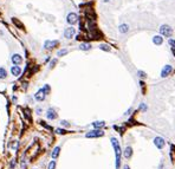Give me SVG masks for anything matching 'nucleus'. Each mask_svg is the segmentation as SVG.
Here are the masks:
<instances>
[{
  "mask_svg": "<svg viewBox=\"0 0 175 169\" xmlns=\"http://www.w3.org/2000/svg\"><path fill=\"white\" fill-rule=\"evenodd\" d=\"M111 144H112V147H114L115 155H116V169H118L121 166V154H122L120 143H118V141H117L115 137H111Z\"/></svg>",
  "mask_w": 175,
  "mask_h": 169,
  "instance_id": "obj_1",
  "label": "nucleus"
},
{
  "mask_svg": "<svg viewBox=\"0 0 175 169\" xmlns=\"http://www.w3.org/2000/svg\"><path fill=\"white\" fill-rule=\"evenodd\" d=\"M158 30H160V33H161V36H162V37L169 38V37L173 36V28L169 26V25H167V24H163V25H161Z\"/></svg>",
  "mask_w": 175,
  "mask_h": 169,
  "instance_id": "obj_2",
  "label": "nucleus"
},
{
  "mask_svg": "<svg viewBox=\"0 0 175 169\" xmlns=\"http://www.w3.org/2000/svg\"><path fill=\"white\" fill-rule=\"evenodd\" d=\"M104 133L100 130V129H96V130H92V131H89V133L85 135V137H88V138H96V137H101L103 136Z\"/></svg>",
  "mask_w": 175,
  "mask_h": 169,
  "instance_id": "obj_3",
  "label": "nucleus"
},
{
  "mask_svg": "<svg viewBox=\"0 0 175 169\" xmlns=\"http://www.w3.org/2000/svg\"><path fill=\"white\" fill-rule=\"evenodd\" d=\"M66 21H67L70 25H74V24H76V23L78 21V16H77L76 13H74V12H71V13L67 14V17H66Z\"/></svg>",
  "mask_w": 175,
  "mask_h": 169,
  "instance_id": "obj_4",
  "label": "nucleus"
},
{
  "mask_svg": "<svg viewBox=\"0 0 175 169\" xmlns=\"http://www.w3.org/2000/svg\"><path fill=\"white\" fill-rule=\"evenodd\" d=\"M172 72H173V66L168 64V65H166V66L162 69V71H161V77H162V78H166L167 76H169Z\"/></svg>",
  "mask_w": 175,
  "mask_h": 169,
  "instance_id": "obj_5",
  "label": "nucleus"
},
{
  "mask_svg": "<svg viewBox=\"0 0 175 169\" xmlns=\"http://www.w3.org/2000/svg\"><path fill=\"white\" fill-rule=\"evenodd\" d=\"M75 33H76V30H75L72 26H70V27H67V28H65L64 37L66 39H71V38H74Z\"/></svg>",
  "mask_w": 175,
  "mask_h": 169,
  "instance_id": "obj_6",
  "label": "nucleus"
},
{
  "mask_svg": "<svg viewBox=\"0 0 175 169\" xmlns=\"http://www.w3.org/2000/svg\"><path fill=\"white\" fill-rule=\"evenodd\" d=\"M58 44H59L58 40H46L45 43H44V49H49V50H51V49H55Z\"/></svg>",
  "mask_w": 175,
  "mask_h": 169,
  "instance_id": "obj_7",
  "label": "nucleus"
},
{
  "mask_svg": "<svg viewBox=\"0 0 175 169\" xmlns=\"http://www.w3.org/2000/svg\"><path fill=\"white\" fill-rule=\"evenodd\" d=\"M154 144L156 145V148L158 149H162L165 147V140L162 137H155L154 138Z\"/></svg>",
  "mask_w": 175,
  "mask_h": 169,
  "instance_id": "obj_8",
  "label": "nucleus"
},
{
  "mask_svg": "<svg viewBox=\"0 0 175 169\" xmlns=\"http://www.w3.org/2000/svg\"><path fill=\"white\" fill-rule=\"evenodd\" d=\"M34 98H36V101H38V102L44 101V99H45V92H44V90H43V89L38 90L37 93L34 95Z\"/></svg>",
  "mask_w": 175,
  "mask_h": 169,
  "instance_id": "obj_9",
  "label": "nucleus"
},
{
  "mask_svg": "<svg viewBox=\"0 0 175 169\" xmlns=\"http://www.w3.org/2000/svg\"><path fill=\"white\" fill-rule=\"evenodd\" d=\"M11 59H12V63H13L14 65H20L21 62H23V58H21L20 54H13Z\"/></svg>",
  "mask_w": 175,
  "mask_h": 169,
  "instance_id": "obj_10",
  "label": "nucleus"
},
{
  "mask_svg": "<svg viewBox=\"0 0 175 169\" xmlns=\"http://www.w3.org/2000/svg\"><path fill=\"white\" fill-rule=\"evenodd\" d=\"M46 117H47L49 119H56V118H57V114H56L55 109L50 108V109L47 110V112H46Z\"/></svg>",
  "mask_w": 175,
  "mask_h": 169,
  "instance_id": "obj_11",
  "label": "nucleus"
},
{
  "mask_svg": "<svg viewBox=\"0 0 175 169\" xmlns=\"http://www.w3.org/2000/svg\"><path fill=\"white\" fill-rule=\"evenodd\" d=\"M153 43L155 45H162L163 43V37L161 34H156V36L153 37Z\"/></svg>",
  "mask_w": 175,
  "mask_h": 169,
  "instance_id": "obj_12",
  "label": "nucleus"
},
{
  "mask_svg": "<svg viewBox=\"0 0 175 169\" xmlns=\"http://www.w3.org/2000/svg\"><path fill=\"white\" fill-rule=\"evenodd\" d=\"M11 72H12L13 76L18 77V76H20V73H21V69H20V66L16 65V66H12V68H11Z\"/></svg>",
  "mask_w": 175,
  "mask_h": 169,
  "instance_id": "obj_13",
  "label": "nucleus"
},
{
  "mask_svg": "<svg viewBox=\"0 0 175 169\" xmlns=\"http://www.w3.org/2000/svg\"><path fill=\"white\" fill-rule=\"evenodd\" d=\"M118 31H120V33H122V34L128 33V31H129V25H128V24H121L120 26H118Z\"/></svg>",
  "mask_w": 175,
  "mask_h": 169,
  "instance_id": "obj_14",
  "label": "nucleus"
},
{
  "mask_svg": "<svg viewBox=\"0 0 175 169\" xmlns=\"http://www.w3.org/2000/svg\"><path fill=\"white\" fill-rule=\"evenodd\" d=\"M123 155H124V157H125V159H130V157H131V155H133V149H131V147H127V148L124 149Z\"/></svg>",
  "mask_w": 175,
  "mask_h": 169,
  "instance_id": "obj_15",
  "label": "nucleus"
},
{
  "mask_svg": "<svg viewBox=\"0 0 175 169\" xmlns=\"http://www.w3.org/2000/svg\"><path fill=\"white\" fill-rule=\"evenodd\" d=\"M90 49H91V44H89V43H82L79 45V50H82V51H89Z\"/></svg>",
  "mask_w": 175,
  "mask_h": 169,
  "instance_id": "obj_16",
  "label": "nucleus"
},
{
  "mask_svg": "<svg viewBox=\"0 0 175 169\" xmlns=\"http://www.w3.org/2000/svg\"><path fill=\"white\" fill-rule=\"evenodd\" d=\"M104 122L103 121H97V122H93L92 123V127L95 128V129H100V128H102V127H104Z\"/></svg>",
  "mask_w": 175,
  "mask_h": 169,
  "instance_id": "obj_17",
  "label": "nucleus"
},
{
  "mask_svg": "<svg viewBox=\"0 0 175 169\" xmlns=\"http://www.w3.org/2000/svg\"><path fill=\"white\" fill-rule=\"evenodd\" d=\"M59 151H60V147H56L53 151H52V154H51V156H52V159H57L58 157V155H59Z\"/></svg>",
  "mask_w": 175,
  "mask_h": 169,
  "instance_id": "obj_18",
  "label": "nucleus"
},
{
  "mask_svg": "<svg viewBox=\"0 0 175 169\" xmlns=\"http://www.w3.org/2000/svg\"><path fill=\"white\" fill-rule=\"evenodd\" d=\"M7 77V72L4 68H0V79H5Z\"/></svg>",
  "mask_w": 175,
  "mask_h": 169,
  "instance_id": "obj_19",
  "label": "nucleus"
},
{
  "mask_svg": "<svg viewBox=\"0 0 175 169\" xmlns=\"http://www.w3.org/2000/svg\"><path fill=\"white\" fill-rule=\"evenodd\" d=\"M100 49L103 50V51H110V46L107 44H101L100 45Z\"/></svg>",
  "mask_w": 175,
  "mask_h": 169,
  "instance_id": "obj_20",
  "label": "nucleus"
},
{
  "mask_svg": "<svg viewBox=\"0 0 175 169\" xmlns=\"http://www.w3.org/2000/svg\"><path fill=\"white\" fill-rule=\"evenodd\" d=\"M67 53V50L66 49H64V50H59L58 52H57V56L58 57H62V56H64V54Z\"/></svg>",
  "mask_w": 175,
  "mask_h": 169,
  "instance_id": "obj_21",
  "label": "nucleus"
},
{
  "mask_svg": "<svg viewBox=\"0 0 175 169\" xmlns=\"http://www.w3.org/2000/svg\"><path fill=\"white\" fill-rule=\"evenodd\" d=\"M12 20H13V23H14V24H16V25H17L18 27H20V28H24V26H23V24H21L20 21H18V20H17L16 18H13Z\"/></svg>",
  "mask_w": 175,
  "mask_h": 169,
  "instance_id": "obj_22",
  "label": "nucleus"
},
{
  "mask_svg": "<svg viewBox=\"0 0 175 169\" xmlns=\"http://www.w3.org/2000/svg\"><path fill=\"white\" fill-rule=\"evenodd\" d=\"M56 168V161H51L47 166V169H55Z\"/></svg>",
  "mask_w": 175,
  "mask_h": 169,
  "instance_id": "obj_23",
  "label": "nucleus"
},
{
  "mask_svg": "<svg viewBox=\"0 0 175 169\" xmlns=\"http://www.w3.org/2000/svg\"><path fill=\"white\" fill-rule=\"evenodd\" d=\"M147 109H148L147 104H144V103H141V104H140V110H141V111H147Z\"/></svg>",
  "mask_w": 175,
  "mask_h": 169,
  "instance_id": "obj_24",
  "label": "nucleus"
},
{
  "mask_svg": "<svg viewBox=\"0 0 175 169\" xmlns=\"http://www.w3.org/2000/svg\"><path fill=\"white\" fill-rule=\"evenodd\" d=\"M56 133L59 134V135H64V134H66V130H64V129H56Z\"/></svg>",
  "mask_w": 175,
  "mask_h": 169,
  "instance_id": "obj_25",
  "label": "nucleus"
},
{
  "mask_svg": "<svg viewBox=\"0 0 175 169\" xmlns=\"http://www.w3.org/2000/svg\"><path fill=\"white\" fill-rule=\"evenodd\" d=\"M31 111H30V109H25V115H26V117L28 118V121H31Z\"/></svg>",
  "mask_w": 175,
  "mask_h": 169,
  "instance_id": "obj_26",
  "label": "nucleus"
},
{
  "mask_svg": "<svg viewBox=\"0 0 175 169\" xmlns=\"http://www.w3.org/2000/svg\"><path fill=\"white\" fill-rule=\"evenodd\" d=\"M137 75L141 77V78H146V77H147L146 72H143V71H137Z\"/></svg>",
  "mask_w": 175,
  "mask_h": 169,
  "instance_id": "obj_27",
  "label": "nucleus"
},
{
  "mask_svg": "<svg viewBox=\"0 0 175 169\" xmlns=\"http://www.w3.org/2000/svg\"><path fill=\"white\" fill-rule=\"evenodd\" d=\"M43 90H44V92H45V95H47V93L50 92V90H51V89H50V85H47V84H46L45 86H44V89H43Z\"/></svg>",
  "mask_w": 175,
  "mask_h": 169,
  "instance_id": "obj_28",
  "label": "nucleus"
},
{
  "mask_svg": "<svg viewBox=\"0 0 175 169\" xmlns=\"http://www.w3.org/2000/svg\"><path fill=\"white\" fill-rule=\"evenodd\" d=\"M57 64V59H53L52 62H51V64H50V68L52 69V68H55V65Z\"/></svg>",
  "mask_w": 175,
  "mask_h": 169,
  "instance_id": "obj_29",
  "label": "nucleus"
},
{
  "mask_svg": "<svg viewBox=\"0 0 175 169\" xmlns=\"http://www.w3.org/2000/svg\"><path fill=\"white\" fill-rule=\"evenodd\" d=\"M168 43H169V45H172L173 47H175V40H174V39H169V40H168Z\"/></svg>",
  "mask_w": 175,
  "mask_h": 169,
  "instance_id": "obj_30",
  "label": "nucleus"
},
{
  "mask_svg": "<svg viewBox=\"0 0 175 169\" xmlns=\"http://www.w3.org/2000/svg\"><path fill=\"white\" fill-rule=\"evenodd\" d=\"M60 123H62V125H64V127H70L69 122H66V121H62Z\"/></svg>",
  "mask_w": 175,
  "mask_h": 169,
  "instance_id": "obj_31",
  "label": "nucleus"
},
{
  "mask_svg": "<svg viewBox=\"0 0 175 169\" xmlns=\"http://www.w3.org/2000/svg\"><path fill=\"white\" fill-rule=\"evenodd\" d=\"M131 111H133V109H131V108H130V109H129V110H128V111H127V112H125V114H124V115H125V116L130 115V112H131Z\"/></svg>",
  "mask_w": 175,
  "mask_h": 169,
  "instance_id": "obj_32",
  "label": "nucleus"
},
{
  "mask_svg": "<svg viewBox=\"0 0 175 169\" xmlns=\"http://www.w3.org/2000/svg\"><path fill=\"white\" fill-rule=\"evenodd\" d=\"M172 52H173V54L175 56V47H172Z\"/></svg>",
  "mask_w": 175,
  "mask_h": 169,
  "instance_id": "obj_33",
  "label": "nucleus"
},
{
  "mask_svg": "<svg viewBox=\"0 0 175 169\" xmlns=\"http://www.w3.org/2000/svg\"><path fill=\"white\" fill-rule=\"evenodd\" d=\"M123 169H130V168H129V166H127V164H125V166L123 167Z\"/></svg>",
  "mask_w": 175,
  "mask_h": 169,
  "instance_id": "obj_34",
  "label": "nucleus"
},
{
  "mask_svg": "<svg viewBox=\"0 0 175 169\" xmlns=\"http://www.w3.org/2000/svg\"><path fill=\"white\" fill-rule=\"evenodd\" d=\"M103 2H109V0H103Z\"/></svg>",
  "mask_w": 175,
  "mask_h": 169,
  "instance_id": "obj_35",
  "label": "nucleus"
},
{
  "mask_svg": "<svg viewBox=\"0 0 175 169\" xmlns=\"http://www.w3.org/2000/svg\"><path fill=\"white\" fill-rule=\"evenodd\" d=\"M1 33H2V32H1V31H0V34H1Z\"/></svg>",
  "mask_w": 175,
  "mask_h": 169,
  "instance_id": "obj_36",
  "label": "nucleus"
}]
</instances>
